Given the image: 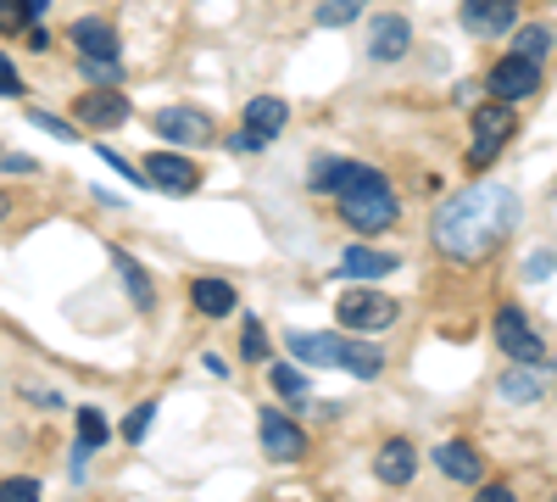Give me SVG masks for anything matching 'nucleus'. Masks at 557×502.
<instances>
[{
  "label": "nucleus",
  "mask_w": 557,
  "mask_h": 502,
  "mask_svg": "<svg viewBox=\"0 0 557 502\" xmlns=\"http://www.w3.org/2000/svg\"><path fill=\"white\" fill-rule=\"evenodd\" d=\"M335 273H341V280H385V273H396V257L374 252V246H346L335 257Z\"/></svg>",
  "instance_id": "15"
},
{
  "label": "nucleus",
  "mask_w": 557,
  "mask_h": 502,
  "mask_svg": "<svg viewBox=\"0 0 557 502\" xmlns=\"http://www.w3.org/2000/svg\"><path fill=\"white\" fill-rule=\"evenodd\" d=\"M474 502H519V497H513V486H480Z\"/></svg>",
  "instance_id": "37"
},
{
  "label": "nucleus",
  "mask_w": 557,
  "mask_h": 502,
  "mask_svg": "<svg viewBox=\"0 0 557 502\" xmlns=\"http://www.w3.org/2000/svg\"><path fill=\"white\" fill-rule=\"evenodd\" d=\"M112 268H117L123 280H128V296H134V307H151V302H157V291H151V273L139 268L128 252H112Z\"/></svg>",
  "instance_id": "23"
},
{
  "label": "nucleus",
  "mask_w": 557,
  "mask_h": 502,
  "mask_svg": "<svg viewBox=\"0 0 557 502\" xmlns=\"http://www.w3.org/2000/svg\"><path fill=\"white\" fill-rule=\"evenodd\" d=\"M28 23V0H0V34H23Z\"/></svg>",
  "instance_id": "33"
},
{
  "label": "nucleus",
  "mask_w": 557,
  "mask_h": 502,
  "mask_svg": "<svg viewBox=\"0 0 557 502\" xmlns=\"http://www.w3.org/2000/svg\"><path fill=\"white\" fill-rule=\"evenodd\" d=\"M552 51V28H513V57H530V62H541Z\"/></svg>",
  "instance_id": "27"
},
{
  "label": "nucleus",
  "mask_w": 557,
  "mask_h": 502,
  "mask_svg": "<svg viewBox=\"0 0 557 502\" xmlns=\"http://www.w3.org/2000/svg\"><path fill=\"white\" fill-rule=\"evenodd\" d=\"M0 502H39V480H28V475L0 480Z\"/></svg>",
  "instance_id": "30"
},
{
  "label": "nucleus",
  "mask_w": 557,
  "mask_h": 502,
  "mask_svg": "<svg viewBox=\"0 0 557 502\" xmlns=\"http://www.w3.org/2000/svg\"><path fill=\"white\" fill-rule=\"evenodd\" d=\"M257 419H262V452H268V464H296L301 452H307L301 425H296V419H285L278 407H268V414H257Z\"/></svg>",
  "instance_id": "11"
},
{
  "label": "nucleus",
  "mask_w": 557,
  "mask_h": 502,
  "mask_svg": "<svg viewBox=\"0 0 557 502\" xmlns=\"http://www.w3.org/2000/svg\"><path fill=\"white\" fill-rule=\"evenodd\" d=\"M268 380H273V391H278V396H290V402H307V391H312V385H307V375L296 369V363H273V375H268Z\"/></svg>",
  "instance_id": "26"
},
{
  "label": "nucleus",
  "mask_w": 557,
  "mask_h": 502,
  "mask_svg": "<svg viewBox=\"0 0 557 502\" xmlns=\"http://www.w3.org/2000/svg\"><path fill=\"white\" fill-rule=\"evenodd\" d=\"M485 84H491L496 101H524V96H535V89H541V62H530V57H502Z\"/></svg>",
  "instance_id": "10"
},
{
  "label": "nucleus",
  "mask_w": 557,
  "mask_h": 502,
  "mask_svg": "<svg viewBox=\"0 0 557 502\" xmlns=\"http://www.w3.org/2000/svg\"><path fill=\"white\" fill-rule=\"evenodd\" d=\"M335 313H341V330H351V335H374V330L396 325V302H391L380 285H351V291H341Z\"/></svg>",
  "instance_id": "3"
},
{
  "label": "nucleus",
  "mask_w": 557,
  "mask_h": 502,
  "mask_svg": "<svg viewBox=\"0 0 557 502\" xmlns=\"http://www.w3.org/2000/svg\"><path fill=\"white\" fill-rule=\"evenodd\" d=\"M335 212L351 223L357 235H380V230H391V223L401 218V201H396L391 191H368V196H346V201H335Z\"/></svg>",
  "instance_id": "5"
},
{
  "label": "nucleus",
  "mask_w": 557,
  "mask_h": 502,
  "mask_svg": "<svg viewBox=\"0 0 557 502\" xmlns=\"http://www.w3.org/2000/svg\"><path fill=\"white\" fill-rule=\"evenodd\" d=\"M67 39L78 45V57H107V62H117V57H123V45H117V34H112V23H107V17H78Z\"/></svg>",
  "instance_id": "16"
},
{
  "label": "nucleus",
  "mask_w": 557,
  "mask_h": 502,
  "mask_svg": "<svg viewBox=\"0 0 557 502\" xmlns=\"http://www.w3.org/2000/svg\"><path fill=\"white\" fill-rule=\"evenodd\" d=\"M139 173H146L162 196H190V191H201V168L184 157V151H151Z\"/></svg>",
  "instance_id": "7"
},
{
  "label": "nucleus",
  "mask_w": 557,
  "mask_h": 502,
  "mask_svg": "<svg viewBox=\"0 0 557 502\" xmlns=\"http://www.w3.org/2000/svg\"><path fill=\"white\" fill-rule=\"evenodd\" d=\"M28 123H34V128H45V134H57V140H73V134H78V123H73V118H51V112H28Z\"/></svg>",
  "instance_id": "32"
},
{
  "label": "nucleus",
  "mask_w": 557,
  "mask_h": 502,
  "mask_svg": "<svg viewBox=\"0 0 557 502\" xmlns=\"http://www.w3.org/2000/svg\"><path fill=\"white\" fill-rule=\"evenodd\" d=\"M0 168H7V173H34V157H12L7 151V157H0Z\"/></svg>",
  "instance_id": "38"
},
{
  "label": "nucleus",
  "mask_w": 557,
  "mask_h": 502,
  "mask_svg": "<svg viewBox=\"0 0 557 502\" xmlns=\"http://www.w3.org/2000/svg\"><path fill=\"white\" fill-rule=\"evenodd\" d=\"M285 346L296 363H312V369H341V352H346L341 335H323V330H290Z\"/></svg>",
  "instance_id": "14"
},
{
  "label": "nucleus",
  "mask_w": 557,
  "mask_h": 502,
  "mask_svg": "<svg viewBox=\"0 0 557 502\" xmlns=\"http://www.w3.org/2000/svg\"><path fill=\"white\" fill-rule=\"evenodd\" d=\"M469 128H474V146H469V173H485L496 157H502V146L513 140V128H519V101H485V107H474V118H469Z\"/></svg>",
  "instance_id": "2"
},
{
  "label": "nucleus",
  "mask_w": 557,
  "mask_h": 502,
  "mask_svg": "<svg viewBox=\"0 0 557 502\" xmlns=\"http://www.w3.org/2000/svg\"><path fill=\"white\" fill-rule=\"evenodd\" d=\"M496 346L513 357V363H541V357H546V341L530 330V318H524L519 307H502V313H496Z\"/></svg>",
  "instance_id": "9"
},
{
  "label": "nucleus",
  "mask_w": 557,
  "mask_h": 502,
  "mask_svg": "<svg viewBox=\"0 0 557 502\" xmlns=\"http://www.w3.org/2000/svg\"><path fill=\"white\" fill-rule=\"evenodd\" d=\"M502 396H507V402H535V396H541L535 363H513V369L502 375Z\"/></svg>",
  "instance_id": "24"
},
{
  "label": "nucleus",
  "mask_w": 557,
  "mask_h": 502,
  "mask_svg": "<svg viewBox=\"0 0 557 502\" xmlns=\"http://www.w3.org/2000/svg\"><path fill=\"white\" fill-rule=\"evenodd\" d=\"M519 230V196L507 185H474L435 212V252L446 262H485Z\"/></svg>",
  "instance_id": "1"
},
{
  "label": "nucleus",
  "mask_w": 557,
  "mask_h": 502,
  "mask_svg": "<svg viewBox=\"0 0 557 502\" xmlns=\"http://www.w3.org/2000/svg\"><path fill=\"white\" fill-rule=\"evenodd\" d=\"M374 475L385 480V486H407L412 475H418V452H412V441H385L380 446V458H374Z\"/></svg>",
  "instance_id": "19"
},
{
  "label": "nucleus",
  "mask_w": 557,
  "mask_h": 502,
  "mask_svg": "<svg viewBox=\"0 0 557 502\" xmlns=\"http://www.w3.org/2000/svg\"><path fill=\"white\" fill-rule=\"evenodd\" d=\"M228 151H235V157H262V151H268V140H257V134H246V128H240L235 140H228Z\"/></svg>",
  "instance_id": "35"
},
{
  "label": "nucleus",
  "mask_w": 557,
  "mask_h": 502,
  "mask_svg": "<svg viewBox=\"0 0 557 502\" xmlns=\"http://www.w3.org/2000/svg\"><path fill=\"white\" fill-rule=\"evenodd\" d=\"M435 464H441V475L457 480V486H474V480L485 475L480 452H474L469 441H446V446H435Z\"/></svg>",
  "instance_id": "18"
},
{
  "label": "nucleus",
  "mask_w": 557,
  "mask_h": 502,
  "mask_svg": "<svg viewBox=\"0 0 557 502\" xmlns=\"http://www.w3.org/2000/svg\"><path fill=\"white\" fill-rule=\"evenodd\" d=\"M368 12V0H323L318 7V28H346Z\"/></svg>",
  "instance_id": "25"
},
{
  "label": "nucleus",
  "mask_w": 557,
  "mask_h": 502,
  "mask_svg": "<svg viewBox=\"0 0 557 502\" xmlns=\"http://www.w3.org/2000/svg\"><path fill=\"white\" fill-rule=\"evenodd\" d=\"M7 212H12V201H7V196H0V218H7Z\"/></svg>",
  "instance_id": "39"
},
{
  "label": "nucleus",
  "mask_w": 557,
  "mask_h": 502,
  "mask_svg": "<svg viewBox=\"0 0 557 502\" xmlns=\"http://www.w3.org/2000/svg\"><path fill=\"white\" fill-rule=\"evenodd\" d=\"M285 123H290V107H285V101H278V96H257V101H246V123H240V128L273 146Z\"/></svg>",
  "instance_id": "17"
},
{
  "label": "nucleus",
  "mask_w": 557,
  "mask_h": 502,
  "mask_svg": "<svg viewBox=\"0 0 557 502\" xmlns=\"http://www.w3.org/2000/svg\"><path fill=\"white\" fill-rule=\"evenodd\" d=\"M190 302H196V313H207V318H228V313H235V285L212 280V273H207V280L190 285Z\"/></svg>",
  "instance_id": "21"
},
{
  "label": "nucleus",
  "mask_w": 557,
  "mask_h": 502,
  "mask_svg": "<svg viewBox=\"0 0 557 502\" xmlns=\"http://www.w3.org/2000/svg\"><path fill=\"white\" fill-rule=\"evenodd\" d=\"M240 352H246V363H262V357H268V335H262L257 318H246V330H240Z\"/></svg>",
  "instance_id": "31"
},
{
  "label": "nucleus",
  "mask_w": 557,
  "mask_h": 502,
  "mask_svg": "<svg viewBox=\"0 0 557 502\" xmlns=\"http://www.w3.org/2000/svg\"><path fill=\"white\" fill-rule=\"evenodd\" d=\"M462 28L474 39H502L519 28V0H462Z\"/></svg>",
  "instance_id": "8"
},
{
  "label": "nucleus",
  "mask_w": 557,
  "mask_h": 502,
  "mask_svg": "<svg viewBox=\"0 0 557 502\" xmlns=\"http://www.w3.org/2000/svg\"><path fill=\"white\" fill-rule=\"evenodd\" d=\"M151 419H157V402H139L134 414L123 419V441H134V446H139V441H146V430H151Z\"/></svg>",
  "instance_id": "29"
},
{
  "label": "nucleus",
  "mask_w": 557,
  "mask_h": 502,
  "mask_svg": "<svg viewBox=\"0 0 557 502\" xmlns=\"http://www.w3.org/2000/svg\"><path fill=\"white\" fill-rule=\"evenodd\" d=\"M0 96H23V73L12 68V57H0Z\"/></svg>",
  "instance_id": "34"
},
{
  "label": "nucleus",
  "mask_w": 557,
  "mask_h": 502,
  "mask_svg": "<svg viewBox=\"0 0 557 502\" xmlns=\"http://www.w3.org/2000/svg\"><path fill=\"white\" fill-rule=\"evenodd\" d=\"M312 185H318L323 196L346 201V196H368V191H391V179H385L380 168H368V162H335V157H323V162L312 168Z\"/></svg>",
  "instance_id": "4"
},
{
  "label": "nucleus",
  "mask_w": 557,
  "mask_h": 502,
  "mask_svg": "<svg viewBox=\"0 0 557 502\" xmlns=\"http://www.w3.org/2000/svg\"><path fill=\"white\" fill-rule=\"evenodd\" d=\"M552 268H557V257H552V252H535V257H530V280H546Z\"/></svg>",
  "instance_id": "36"
},
{
  "label": "nucleus",
  "mask_w": 557,
  "mask_h": 502,
  "mask_svg": "<svg viewBox=\"0 0 557 502\" xmlns=\"http://www.w3.org/2000/svg\"><path fill=\"white\" fill-rule=\"evenodd\" d=\"M341 369L357 375V380H380V375H385V352L368 341V335H351L346 352H341Z\"/></svg>",
  "instance_id": "20"
},
{
  "label": "nucleus",
  "mask_w": 557,
  "mask_h": 502,
  "mask_svg": "<svg viewBox=\"0 0 557 502\" xmlns=\"http://www.w3.org/2000/svg\"><path fill=\"white\" fill-rule=\"evenodd\" d=\"M107 441V419L96 414V407H78V452H73V475L84 469V458H89V452H96Z\"/></svg>",
  "instance_id": "22"
},
{
  "label": "nucleus",
  "mask_w": 557,
  "mask_h": 502,
  "mask_svg": "<svg viewBox=\"0 0 557 502\" xmlns=\"http://www.w3.org/2000/svg\"><path fill=\"white\" fill-rule=\"evenodd\" d=\"M78 68H84V78H89V84H101V89H112V84L123 78V62H107V57H84Z\"/></svg>",
  "instance_id": "28"
},
{
  "label": "nucleus",
  "mask_w": 557,
  "mask_h": 502,
  "mask_svg": "<svg viewBox=\"0 0 557 502\" xmlns=\"http://www.w3.org/2000/svg\"><path fill=\"white\" fill-rule=\"evenodd\" d=\"M407 45H412V28H407L401 12H380L374 23H368V57L374 62H401Z\"/></svg>",
  "instance_id": "13"
},
{
  "label": "nucleus",
  "mask_w": 557,
  "mask_h": 502,
  "mask_svg": "<svg viewBox=\"0 0 557 502\" xmlns=\"http://www.w3.org/2000/svg\"><path fill=\"white\" fill-rule=\"evenodd\" d=\"M151 128H157V140H173V146H207L218 134L201 107H162L151 112Z\"/></svg>",
  "instance_id": "6"
},
{
  "label": "nucleus",
  "mask_w": 557,
  "mask_h": 502,
  "mask_svg": "<svg viewBox=\"0 0 557 502\" xmlns=\"http://www.w3.org/2000/svg\"><path fill=\"white\" fill-rule=\"evenodd\" d=\"M73 123L78 128H123L128 123V101L117 89H89V96L73 101Z\"/></svg>",
  "instance_id": "12"
}]
</instances>
